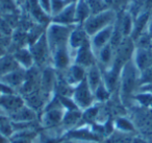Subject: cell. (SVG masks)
Here are the masks:
<instances>
[{"instance_id": "37", "label": "cell", "mask_w": 152, "mask_h": 143, "mask_svg": "<svg viewBox=\"0 0 152 143\" xmlns=\"http://www.w3.org/2000/svg\"><path fill=\"white\" fill-rule=\"evenodd\" d=\"M0 143H10V138L0 133Z\"/></svg>"}, {"instance_id": "19", "label": "cell", "mask_w": 152, "mask_h": 143, "mask_svg": "<svg viewBox=\"0 0 152 143\" xmlns=\"http://www.w3.org/2000/svg\"><path fill=\"white\" fill-rule=\"evenodd\" d=\"M9 117L12 122H26L38 120V114L34 109L28 107L27 105H24L18 111L9 115Z\"/></svg>"}, {"instance_id": "20", "label": "cell", "mask_w": 152, "mask_h": 143, "mask_svg": "<svg viewBox=\"0 0 152 143\" xmlns=\"http://www.w3.org/2000/svg\"><path fill=\"white\" fill-rule=\"evenodd\" d=\"M81 119H83V111L81 110L76 109L65 111V115H64L63 122H61V128L67 133L68 130L75 128Z\"/></svg>"}, {"instance_id": "5", "label": "cell", "mask_w": 152, "mask_h": 143, "mask_svg": "<svg viewBox=\"0 0 152 143\" xmlns=\"http://www.w3.org/2000/svg\"><path fill=\"white\" fill-rule=\"evenodd\" d=\"M29 49L32 53V57H34V65L38 67L45 65L49 60L51 61V51L49 48L45 32H43L39 37L36 42L29 45Z\"/></svg>"}, {"instance_id": "11", "label": "cell", "mask_w": 152, "mask_h": 143, "mask_svg": "<svg viewBox=\"0 0 152 143\" xmlns=\"http://www.w3.org/2000/svg\"><path fill=\"white\" fill-rule=\"evenodd\" d=\"M24 105H25V100H24L23 96L20 95L19 93L0 95V108L7 115H11L14 112L18 111Z\"/></svg>"}, {"instance_id": "40", "label": "cell", "mask_w": 152, "mask_h": 143, "mask_svg": "<svg viewBox=\"0 0 152 143\" xmlns=\"http://www.w3.org/2000/svg\"><path fill=\"white\" fill-rule=\"evenodd\" d=\"M67 4H72V3H76L78 0H65Z\"/></svg>"}, {"instance_id": "32", "label": "cell", "mask_w": 152, "mask_h": 143, "mask_svg": "<svg viewBox=\"0 0 152 143\" xmlns=\"http://www.w3.org/2000/svg\"><path fill=\"white\" fill-rule=\"evenodd\" d=\"M152 83V66L140 72V87Z\"/></svg>"}, {"instance_id": "1", "label": "cell", "mask_w": 152, "mask_h": 143, "mask_svg": "<svg viewBox=\"0 0 152 143\" xmlns=\"http://www.w3.org/2000/svg\"><path fill=\"white\" fill-rule=\"evenodd\" d=\"M119 86L123 102L133 99V96L140 88V71L134 65L132 59L123 66L119 80Z\"/></svg>"}, {"instance_id": "34", "label": "cell", "mask_w": 152, "mask_h": 143, "mask_svg": "<svg viewBox=\"0 0 152 143\" xmlns=\"http://www.w3.org/2000/svg\"><path fill=\"white\" fill-rule=\"evenodd\" d=\"M38 2L44 13L51 18V0H38Z\"/></svg>"}, {"instance_id": "33", "label": "cell", "mask_w": 152, "mask_h": 143, "mask_svg": "<svg viewBox=\"0 0 152 143\" xmlns=\"http://www.w3.org/2000/svg\"><path fill=\"white\" fill-rule=\"evenodd\" d=\"M16 7H17V4L15 0H0V9L4 11H12Z\"/></svg>"}, {"instance_id": "2", "label": "cell", "mask_w": 152, "mask_h": 143, "mask_svg": "<svg viewBox=\"0 0 152 143\" xmlns=\"http://www.w3.org/2000/svg\"><path fill=\"white\" fill-rule=\"evenodd\" d=\"M73 27L74 25H61L53 22L49 23L45 30V35L51 52L59 47L68 46V41Z\"/></svg>"}, {"instance_id": "25", "label": "cell", "mask_w": 152, "mask_h": 143, "mask_svg": "<svg viewBox=\"0 0 152 143\" xmlns=\"http://www.w3.org/2000/svg\"><path fill=\"white\" fill-rule=\"evenodd\" d=\"M115 130L125 134H131L135 132V128L133 123L129 119L125 117H118L114 121Z\"/></svg>"}, {"instance_id": "24", "label": "cell", "mask_w": 152, "mask_h": 143, "mask_svg": "<svg viewBox=\"0 0 152 143\" xmlns=\"http://www.w3.org/2000/svg\"><path fill=\"white\" fill-rule=\"evenodd\" d=\"M28 2V5H29V11L31 16L37 20V21L41 22V23H44V22H47L48 19H51L48 15L44 13L42 9H41L40 4H39L38 0H25Z\"/></svg>"}, {"instance_id": "13", "label": "cell", "mask_w": 152, "mask_h": 143, "mask_svg": "<svg viewBox=\"0 0 152 143\" xmlns=\"http://www.w3.org/2000/svg\"><path fill=\"white\" fill-rule=\"evenodd\" d=\"M114 25L115 24H113V25H110L103 29L99 30L90 38V43H91L92 49L95 52V55H97L100 49H102L104 46L110 43L113 34H114Z\"/></svg>"}, {"instance_id": "42", "label": "cell", "mask_w": 152, "mask_h": 143, "mask_svg": "<svg viewBox=\"0 0 152 143\" xmlns=\"http://www.w3.org/2000/svg\"><path fill=\"white\" fill-rule=\"evenodd\" d=\"M3 37H4V36H3V32L1 30V28H0V40H1V39H2Z\"/></svg>"}, {"instance_id": "21", "label": "cell", "mask_w": 152, "mask_h": 143, "mask_svg": "<svg viewBox=\"0 0 152 143\" xmlns=\"http://www.w3.org/2000/svg\"><path fill=\"white\" fill-rule=\"evenodd\" d=\"M86 80L93 92L100 86V84L103 82V77H102V70L100 69L98 64L88 68L86 72Z\"/></svg>"}, {"instance_id": "43", "label": "cell", "mask_w": 152, "mask_h": 143, "mask_svg": "<svg viewBox=\"0 0 152 143\" xmlns=\"http://www.w3.org/2000/svg\"><path fill=\"white\" fill-rule=\"evenodd\" d=\"M0 95H1V94H0Z\"/></svg>"}, {"instance_id": "27", "label": "cell", "mask_w": 152, "mask_h": 143, "mask_svg": "<svg viewBox=\"0 0 152 143\" xmlns=\"http://www.w3.org/2000/svg\"><path fill=\"white\" fill-rule=\"evenodd\" d=\"M110 10L115 11L117 14H121L127 11L132 0H105Z\"/></svg>"}, {"instance_id": "6", "label": "cell", "mask_w": 152, "mask_h": 143, "mask_svg": "<svg viewBox=\"0 0 152 143\" xmlns=\"http://www.w3.org/2000/svg\"><path fill=\"white\" fill-rule=\"evenodd\" d=\"M66 110L64 108H52V109L43 110L40 117L41 128L44 130H53L59 128L63 122V118Z\"/></svg>"}, {"instance_id": "10", "label": "cell", "mask_w": 152, "mask_h": 143, "mask_svg": "<svg viewBox=\"0 0 152 143\" xmlns=\"http://www.w3.org/2000/svg\"><path fill=\"white\" fill-rule=\"evenodd\" d=\"M88 41H90V37L86 32L83 24H75L68 41V46L72 53V57H74V53Z\"/></svg>"}, {"instance_id": "26", "label": "cell", "mask_w": 152, "mask_h": 143, "mask_svg": "<svg viewBox=\"0 0 152 143\" xmlns=\"http://www.w3.org/2000/svg\"><path fill=\"white\" fill-rule=\"evenodd\" d=\"M100 110L98 108V105H96L94 103L93 105H91L88 109L83 111V119L86 122V124H94L97 121L98 117H99Z\"/></svg>"}, {"instance_id": "3", "label": "cell", "mask_w": 152, "mask_h": 143, "mask_svg": "<svg viewBox=\"0 0 152 143\" xmlns=\"http://www.w3.org/2000/svg\"><path fill=\"white\" fill-rule=\"evenodd\" d=\"M117 17H118V14L113 10L108 9L106 11L101 12V13L91 15L83 22V26L85 28L86 32L88 34V36L91 38L99 30L115 24Z\"/></svg>"}, {"instance_id": "29", "label": "cell", "mask_w": 152, "mask_h": 143, "mask_svg": "<svg viewBox=\"0 0 152 143\" xmlns=\"http://www.w3.org/2000/svg\"><path fill=\"white\" fill-rule=\"evenodd\" d=\"M133 99L143 107L152 109V93L137 92L133 96Z\"/></svg>"}, {"instance_id": "16", "label": "cell", "mask_w": 152, "mask_h": 143, "mask_svg": "<svg viewBox=\"0 0 152 143\" xmlns=\"http://www.w3.org/2000/svg\"><path fill=\"white\" fill-rule=\"evenodd\" d=\"M132 61L140 72L152 66V49L137 48L133 52Z\"/></svg>"}, {"instance_id": "12", "label": "cell", "mask_w": 152, "mask_h": 143, "mask_svg": "<svg viewBox=\"0 0 152 143\" xmlns=\"http://www.w3.org/2000/svg\"><path fill=\"white\" fill-rule=\"evenodd\" d=\"M86 72H87L86 68L73 63L69 68H67L65 71H63V74H61V77L67 84H69L70 86L74 88L78 84H80L86 78Z\"/></svg>"}, {"instance_id": "35", "label": "cell", "mask_w": 152, "mask_h": 143, "mask_svg": "<svg viewBox=\"0 0 152 143\" xmlns=\"http://www.w3.org/2000/svg\"><path fill=\"white\" fill-rule=\"evenodd\" d=\"M137 92H149V93H152V83L141 86L139 88V90H137Z\"/></svg>"}, {"instance_id": "17", "label": "cell", "mask_w": 152, "mask_h": 143, "mask_svg": "<svg viewBox=\"0 0 152 143\" xmlns=\"http://www.w3.org/2000/svg\"><path fill=\"white\" fill-rule=\"evenodd\" d=\"M75 7L76 3L67 4L61 13L51 18V22L61 25H75Z\"/></svg>"}, {"instance_id": "28", "label": "cell", "mask_w": 152, "mask_h": 143, "mask_svg": "<svg viewBox=\"0 0 152 143\" xmlns=\"http://www.w3.org/2000/svg\"><path fill=\"white\" fill-rule=\"evenodd\" d=\"M110 92L107 89V87L104 85V83L102 82L100 84V86L94 91V97H95V101H98V102H103V101H106L108 98H110Z\"/></svg>"}, {"instance_id": "15", "label": "cell", "mask_w": 152, "mask_h": 143, "mask_svg": "<svg viewBox=\"0 0 152 143\" xmlns=\"http://www.w3.org/2000/svg\"><path fill=\"white\" fill-rule=\"evenodd\" d=\"M152 16V12L142 11L137 16H135L133 19V28L132 32L130 35V38L133 41H137L140 36L144 34L147 30V26L149 23V20Z\"/></svg>"}, {"instance_id": "4", "label": "cell", "mask_w": 152, "mask_h": 143, "mask_svg": "<svg viewBox=\"0 0 152 143\" xmlns=\"http://www.w3.org/2000/svg\"><path fill=\"white\" fill-rule=\"evenodd\" d=\"M71 97L74 102H75V105H77V108L79 110H81V111L88 109V108H90L96 102L95 97H94V92L88 85L86 78L80 84L74 87Z\"/></svg>"}, {"instance_id": "36", "label": "cell", "mask_w": 152, "mask_h": 143, "mask_svg": "<svg viewBox=\"0 0 152 143\" xmlns=\"http://www.w3.org/2000/svg\"><path fill=\"white\" fill-rule=\"evenodd\" d=\"M58 143H87V142H83V141L75 140V139H69V138H65V140H61Z\"/></svg>"}, {"instance_id": "18", "label": "cell", "mask_w": 152, "mask_h": 143, "mask_svg": "<svg viewBox=\"0 0 152 143\" xmlns=\"http://www.w3.org/2000/svg\"><path fill=\"white\" fill-rule=\"evenodd\" d=\"M13 55L16 61H17V63L19 64L20 67L23 68V69L28 70L34 67V66H36L34 65V57H32V53L29 49V46L17 49L13 53Z\"/></svg>"}, {"instance_id": "8", "label": "cell", "mask_w": 152, "mask_h": 143, "mask_svg": "<svg viewBox=\"0 0 152 143\" xmlns=\"http://www.w3.org/2000/svg\"><path fill=\"white\" fill-rule=\"evenodd\" d=\"M51 63L52 67L56 71H65L67 68L73 64L72 53L69 49V46L59 47L51 52Z\"/></svg>"}, {"instance_id": "31", "label": "cell", "mask_w": 152, "mask_h": 143, "mask_svg": "<svg viewBox=\"0 0 152 143\" xmlns=\"http://www.w3.org/2000/svg\"><path fill=\"white\" fill-rule=\"evenodd\" d=\"M67 3L65 0H51V18L61 13L66 7Z\"/></svg>"}, {"instance_id": "22", "label": "cell", "mask_w": 152, "mask_h": 143, "mask_svg": "<svg viewBox=\"0 0 152 143\" xmlns=\"http://www.w3.org/2000/svg\"><path fill=\"white\" fill-rule=\"evenodd\" d=\"M20 68L13 55L4 53L0 57V77Z\"/></svg>"}, {"instance_id": "30", "label": "cell", "mask_w": 152, "mask_h": 143, "mask_svg": "<svg viewBox=\"0 0 152 143\" xmlns=\"http://www.w3.org/2000/svg\"><path fill=\"white\" fill-rule=\"evenodd\" d=\"M87 1L90 5L92 15L93 14L101 13V12L108 10L107 3H106L105 0H87Z\"/></svg>"}, {"instance_id": "23", "label": "cell", "mask_w": 152, "mask_h": 143, "mask_svg": "<svg viewBox=\"0 0 152 143\" xmlns=\"http://www.w3.org/2000/svg\"><path fill=\"white\" fill-rule=\"evenodd\" d=\"M92 15L91 9L87 0H78L75 7V21L76 24H83V22Z\"/></svg>"}, {"instance_id": "14", "label": "cell", "mask_w": 152, "mask_h": 143, "mask_svg": "<svg viewBox=\"0 0 152 143\" xmlns=\"http://www.w3.org/2000/svg\"><path fill=\"white\" fill-rule=\"evenodd\" d=\"M26 73H27V70L20 67L14 71L10 72V73L5 74V75L1 76L0 80L17 92L22 88L24 82H25Z\"/></svg>"}, {"instance_id": "38", "label": "cell", "mask_w": 152, "mask_h": 143, "mask_svg": "<svg viewBox=\"0 0 152 143\" xmlns=\"http://www.w3.org/2000/svg\"><path fill=\"white\" fill-rule=\"evenodd\" d=\"M147 32L150 35V37L152 38V16L149 20V23H148V26H147Z\"/></svg>"}, {"instance_id": "39", "label": "cell", "mask_w": 152, "mask_h": 143, "mask_svg": "<svg viewBox=\"0 0 152 143\" xmlns=\"http://www.w3.org/2000/svg\"><path fill=\"white\" fill-rule=\"evenodd\" d=\"M132 143H148V142H147V141H145V140H143V139H141V138L134 137V138H133Z\"/></svg>"}, {"instance_id": "9", "label": "cell", "mask_w": 152, "mask_h": 143, "mask_svg": "<svg viewBox=\"0 0 152 143\" xmlns=\"http://www.w3.org/2000/svg\"><path fill=\"white\" fill-rule=\"evenodd\" d=\"M73 63L83 66V67L86 68V69H88V68L91 67V66L97 64L96 55L93 51V49H92L90 41H88L87 43H85L78 50L74 53Z\"/></svg>"}, {"instance_id": "7", "label": "cell", "mask_w": 152, "mask_h": 143, "mask_svg": "<svg viewBox=\"0 0 152 143\" xmlns=\"http://www.w3.org/2000/svg\"><path fill=\"white\" fill-rule=\"evenodd\" d=\"M65 138L75 139V140L83 141V142H99L102 139V136L97 133L91 126H76L75 128L68 130L65 134Z\"/></svg>"}, {"instance_id": "41", "label": "cell", "mask_w": 152, "mask_h": 143, "mask_svg": "<svg viewBox=\"0 0 152 143\" xmlns=\"http://www.w3.org/2000/svg\"><path fill=\"white\" fill-rule=\"evenodd\" d=\"M25 0H15V2H16V4L17 5H20L21 3H23Z\"/></svg>"}]
</instances>
